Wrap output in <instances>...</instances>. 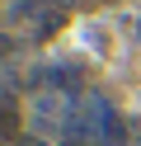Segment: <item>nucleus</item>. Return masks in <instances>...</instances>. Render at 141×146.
Listing matches in <instances>:
<instances>
[{"instance_id": "obj_1", "label": "nucleus", "mask_w": 141, "mask_h": 146, "mask_svg": "<svg viewBox=\"0 0 141 146\" xmlns=\"http://www.w3.org/2000/svg\"><path fill=\"white\" fill-rule=\"evenodd\" d=\"M14 137H19V104L0 94V141H14Z\"/></svg>"}, {"instance_id": "obj_2", "label": "nucleus", "mask_w": 141, "mask_h": 146, "mask_svg": "<svg viewBox=\"0 0 141 146\" xmlns=\"http://www.w3.org/2000/svg\"><path fill=\"white\" fill-rule=\"evenodd\" d=\"M52 5H56V10H71V5H75V0H52Z\"/></svg>"}]
</instances>
